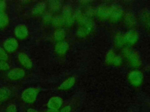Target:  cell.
<instances>
[{"label": "cell", "mask_w": 150, "mask_h": 112, "mask_svg": "<svg viewBox=\"0 0 150 112\" xmlns=\"http://www.w3.org/2000/svg\"><path fill=\"white\" fill-rule=\"evenodd\" d=\"M122 54L131 66L139 68L141 66V60L137 51L129 47H125L122 50Z\"/></svg>", "instance_id": "obj_1"}, {"label": "cell", "mask_w": 150, "mask_h": 112, "mask_svg": "<svg viewBox=\"0 0 150 112\" xmlns=\"http://www.w3.org/2000/svg\"><path fill=\"white\" fill-rule=\"evenodd\" d=\"M39 89L37 88H29L26 89L22 93L21 97L23 102L28 104L33 103L37 98Z\"/></svg>", "instance_id": "obj_2"}, {"label": "cell", "mask_w": 150, "mask_h": 112, "mask_svg": "<svg viewBox=\"0 0 150 112\" xmlns=\"http://www.w3.org/2000/svg\"><path fill=\"white\" fill-rule=\"evenodd\" d=\"M94 29V23L91 19H88L85 23L80 25L76 34L79 37H85L88 36Z\"/></svg>", "instance_id": "obj_3"}, {"label": "cell", "mask_w": 150, "mask_h": 112, "mask_svg": "<svg viewBox=\"0 0 150 112\" xmlns=\"http://www.w3.org/2000/svg\"><path fill=\"white\" fill-rule=\"evenodd\" d=\"M62 16L64 20V26L67 27H70L73 24L75 20L74 19V15L72 12L71 8L70 6L66 5L63 7Z\"/></svg>", "instance_id": "obj_4"}, {"label": "cell", "mask_w": 150, "mask_h": 112, "mask_svg": "<svg viewBox=\"0 0 150 112\" xmlns=\"http://www.w3.org/2000/svg\"><path fill=\"white\" fill-rule=\"evenodd\" d=\"M128 81L129 83L134 86H139L143 82L142 74L138 71H132L129 74L128 76Z\"/></svg>", "instance_id": "obj_5"}, {"label": "cell", "mask_w": 150, "mask_h": 112, "mask_svg": "<svg viewBox=\"0 0 150 112\" xmlns=\"http://www.w3.org/2000/svg\"><path fill=\"white\" fill-rule=\"evenodd\" d=\"M124 16V11L122 7L118 5H115L111 6L110 20L112 22L119 21Z\"/></svg>", "instance_id": "obj_6"}, {"label": "cell", "mask_w": 150, "mask_h": 112, "mask_svg": "<svg viewBox=\"0 0 150 112\" xmlns=\"http://www.w3.org/2000/svg\"><path fill=\"white\" fill-rule=\"evenodd\" d=\"M7 77L12 80H19L25 75V71L21 68H15L10 69L7 73Z\"/></svg>", "instance_id": "obj_7"}, {"label": "cell", "mask_w": 150, "mask_h": 112, "mask_svg": "<svg viewBox=\"0 0 150 112\" xmlns=\"http://www.w3.org/2000/svg\"><path fill=\"white\" fill-rule=\"evenodd\" d=\"M105 62L110 65L118 66L122 63V58L113 51L110 50L106 54Z\"/></svg>", "instance_id": "obj_8"}, {"label": "cell", "mask_w": 150, "mask_h": 112, "mask_svg": "<svg viewBox=\"0 0 150 112\" xmlns=\"http://www.w3.org/2000/svg\"><path fill=\"white\" fill-rule=\"evenodd\" d=\"M19 44L18 41L13 37H9L5 40L3 44L4 50L9 53L15 52L18 48Z\"/></svg>", "instance_id": "obj_9"}, {"label": "cell", "mask_w": 150, "mask_h": 112, "mask_svg": "<svg viewBox=\"0 0 150 112\" xmlns=\"http://www.w3.org/2000/svg\"><path fill=\"white\" fill-rule=\"evenodd\" d=\"M124 36L125 44L128 46H132L135 44L139 38V35L138 32L134 29H131L128 30L124 34Z\"/></svg>", "instance_id": "obj_10"}, {"label": "cell", "mask_w": 150, "mask_h": 112, "mask_svg": "<svg viewBox=\"0 0 150 112\" xmlns=\"http://www.w3.org/2000/svg\"><path fill=\"white\" fill-rule=\"evenodd\" d=\"M139 20L144 29L150 32V11L142 9L139 13Z\"/></svg>", "instance_id": "obj_11"}, {"label": "cell", "mask_w": 150, "mask_h": 112, "mask_svg": "<svg viewBox=\"0 0 150 112\" xmlns=\"http://www.w3.org/2000/svg\"><path fill=\"white\" fill-rule=\"evenodd\" d=\"M111 10V6L102 5L98 7L96 10V15L100 19H109Z\"/></svg>", "instance_id": "obj_12"}, {"label": "cell", "mask_w": 150, "mask_h": 112, "mask_svg": "<svg viewBox=\"0 0 150 112\" xmlns=\"http://www.w3.org/2000/svg\"><path fill=\"white\" fill-rule=\"evenodd\" d=\"M15 36L19 39L25 38L29 34L27 27L23 24H19L17 25L14 30Z\"/></svg>", "instance_id": "obj_13"}, {"label": "cell", "mask_w": 150, "mask_h": 112, "mask_svg": "<svg viewBox=\"0 0 150 112\" xmlns=\"http://www.w3.org/2000/svg\"><path fill=\"white\" fill-rule=\"evenodd\" d=\"M63 100L59 96L52 97L48 101L47 106L48 108L59 110L63 104Z\"/></svg>", "instance_id": "obj_14"}, {"label": "cell", "mask_w": 150, "mask_h": 112, "mask_svg": "<svg viewBox=\"0 0 150 112\" xmlns=\"http://www.w3.org/2000/svg\"><path fill=\"white\" fill-rule=\"evenodd\" d=\"M18 59L21 65L26 69H30L33 63L29 57L24 52H20L18 55Z\"/></svg>", "instance_id": "obj_15"}, {"label": "cell", "mask_w": 150, "mask_h": 112, "mask_svg": "<svg viewBox=\"0 0 150 112\" xmlns=\"http://www.w3.org/2000/svg\"><path fill=\"white\" fill-rule=\"evenodd\" d=\"M124 21L125 25L129 28H133L137 24V18L134 14L128 12L124 15Z\"/></svg>", "instance_id": "obj_16"}, {"label": "cell", "mask_w": 150, "mask_h": 112, "mask_svg": "<svg viewBox=\"0 0 150 112\" xmlns=\"http://www.w3.org/2000/svg\"><path fill=\"white\" fill-rule=\"evenodd\" d=\"M69 44L65 41L57 42L54 46V51L59 55H64L69 50Z\"/></svg>", "instance_id": "obj_17"}, {"label": "cell", "mask_w": 150, "mask_h": 112, "mask_svg": "<svg viewBox=\"0 0 150 112\" xmlns=\"http://www.w3.org/2000/svg\"><path fill=\"white\" fill-rule=\"evenodd\" d=\"M46 4L44 2H40L35 5L32 10V14L34 16H40L45 13L46 9Z\"/></svg>", "instance_id": "obj_18"}, {"label": "cell", "mask_w": 150, "mask_h": 112, "mask_svg": "<svg viewBox=\"0 0 150 112\" xmlns=\"http://www.w3.org/2000/svg\"><path fill=\"white\" fill-rule=\"evenodd\" d=\"M75 82L76 79L74 77H69L60 84V85L59 86V89L62 90H68L74 86Z\"/></svg>", "instance_id": "obj_19"}, {"label": "cell", "mask_w": 150, "mask_h": 112, "mask_svg": "<svg viewBox=\"0 0 150 112\" xmlns=\"http://www.w3.org/2000/svg\"><path fill=\"white\" fill-rule=\"evenodd\" d=\"M66 37V32L63 28L56 29L53 33V38L55 41L59 42L63 41Z\"/></svg>", "instance_id": "obj_20"}, {"label": "cell", "mask_w": 150, "mask_h": 112, "mask_svg": "<svg viewBox=\"0 0 150 112\" xmlns=\"http://www.w3.org/2000/svg\"><path fill=\"white\" fill-rule=\"evenodd\" d=\"M73 15H74V20H76L79 23L80 25L83 24L88 19H90L88 17H87L85 14L83 13L80 10L76 11L75 13H73Z\"/></svg>", "instance_id": "obj_21"}, {"label": "cell", "mask_w": 150, "mask_h": 112, "mask_svg": "<svg viewBox=\"0 0 150 112\" xmlns=\"http://www.w3.org/2000/svg\"><path fill=\"white\" fill-rule=\"evenodd\" d=\"M114 44L118 48L123 47L126 44L125 41L124 36L121 33H117L114 37Z\"/></svg>", "instance_id": "obj_22"}, {"label": "cell", "mask_w": 150, "mask_h": 112, "mask_svg": "<svg viewBox=\"0 0 150 112\" xmlns=\"http://www.w3.org/2000/svg\"><path fill=\"white\" fill-rule=\"evenodd\" d=\"M11 94V91L8 88H0V102L8 99Z\"/></svg>", "instance_id": "obj_23"}, {"label": "cell", "mask_w": 150, "mask_h": 112, "mask_svg": "<svg viewBox=\"0 0 150 112\" xmlns=\"http://www.w3.org/2000/svg\"><path fill=\"white\" fill-rule=\"evenodd\" d=\"M52 24L54 27L57 29L62 28V26H64V20L63 17L62 16H56L53 17L52 22Z\"/></svg>", "instance_id": "obj_24"}, {"label": "cell", "mask_w": 150, "mask_h": 112, "mask_svg": "<svg viewBox=\"0 0 150 112\" xmlns=\"http://www.w3.org/2000/svg\"><path fill=\"white\" fill-rule=\"evenodd\" d=\"M49 6L52 12H57L60 9L62 4L59 1H50L49 2Z\"/></svg>", "instance_id": "obj_25"}, {"label": "cell", "mask_w": 150, "mask_h": 112, "mask_svg": "<svg viewBox=\"0 0 150 112\" xmlns=\"http://www.w3.org/2000/svg\"><path fill=\"white\" fill-rule=\"evenodd\" d=\"M9 24V18L5 12L0 13V29L5 27Z\"/></svg>", "instance_id": "obj_26"}, {"label": "cell", "mask_w": 150, "mask_h": 112, "mask_svg": "<svg viewBox=\"0 0 150 112\" xmlns=\"http://www.w3.org/2000/svg\"><path fill=\"white\" fill-rule=\"evenodd\" d=\"M53 16L49 12L45 13L42 16V22L45 24H49L52 23Z\"/></svg>", "instance_id": "obj_27"}, {"label": "cell", "mask_w": 150, "mask_h": 112, "mask_svg": "<svg viewBox=\"0 0 150 112\" xmlns=\"http://www.w3.org/2000/svg\"><path fill=\"white\" fill-rule=\"evenodd\" d=\"M96 10H97V9L90 7L87 10L86 13L85 15H86L87 17L91 19V17H93L95 15H96Z\"/></svg>", "instance_id": "obj_28"}, {"label": "cell", "mask_w": 150, "mask_h": 112, "mask_svg": "<svg viewBox=\"0 0 150 112\" xmlns=\"http://www.w3.org/2000/svg\"><path fill=\"white\" fill-rule=\"evenodd\" d=\"M8 59L7 52L4 50V48L0 47V61H6Z\"/></svg>", "instance_id": "obj_29"}, {"label": "cell", "mask_w": 150, "mask_h": 112, "mask_svg": "<svg viewBox=\"0 0 150 112\" xmlns=\"http://www.w3.org/2000/svg\"><path fill=\"white\" fill-rule=\"evenodd\" d=\"M10 68L9 64L4 61H0V71H5L9 70Z\"/></svg>", "instance_id": "obj_30"}, {"label": "cell", "mask_w": 150, "mask_h": 112, "mask_svg": "<svg viewBox=\"0 0 150 112\" xmlns=\"http://www.w3.org/2000/svg\"><path fill=\"white\" fill-rule=\"evenodd\" d=\"M6 112H17L16 106L14 104H9L6 107Z\"/></svg>", "instance_id": "obj_31"}, {"label": "cell", "mask_w": 150, "mask_h": 112, "mask_svg": "<svg viewBox=\"0 0 150 112\" xmlns=\"http://www.w3.org/2000/svg\"><path fill=\"white\" fill-rule=\"evenodd\" d=\"M6 2L5 1L0 0V13L4 12L6 9Z\"/></svg>", "instance_id": "obj_32"}, {"label": "cell", "mask_w": 150, "mask_h": 112, "mask_svg": "<svg viewBox=\"0 0 150 112\" xmlns=\"http://www.w3.org/2000/svg\"><path fill=\"white\" fill-rule=\"evenodd\" d=\"M71 107L70 106H66L63 107L59 112H70L71 111Z\"/></svg>", "instance_id": "obj_33"}, {"label": "cell", "mask_w": 150, "mask_h": 112, "mask_svg": "<svg viewBox=\"0 0 150 112\" xmlns=\"http://www.w3.org/2000/svg\"><path fill=\"white\" fill-rule=\"evenodd\" d=\"M46 112H59V110H54V109H52V108H48L46 110Z\"/></svg>", "instance_id": "obj_34"}, {"label": "cell", "mask_w": 150, "mask_h": 112, "mask_svg": "<svg viewBox=\"0 0 150 112\" xmlns=\"http://www.w3.org/2000/svg\"><path fill=\"white\" fill-rule=\"evenodd\" d=\"M27 112H39V111L33 108H29V109H28Z\"/></svg>", "instance_id": "obj_35"}]
</instances>
